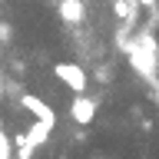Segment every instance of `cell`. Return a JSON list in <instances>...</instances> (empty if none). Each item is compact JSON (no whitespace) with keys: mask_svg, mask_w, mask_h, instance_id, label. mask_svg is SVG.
<instances>
[{"mask_svg":"<svg viewBox=\"0 0 159 159\" xmlns=\"http://www.w3.org/2000/svg\"><path fill=\"white\" fill-rule=\"evenodd\" d=\"M116 13H119V17H126V13H129V3H126V0H119V3H116Z\"/></svg>","mask_w":159,"mask_h":159,"instance_id":"6","label":"cell"},{"mask_svg":"<svg viewBox=\"0 0 159 159\" xmlns=\"http://www.w3.org/2000/svg\"><path fill=\"white\" fill-rule=\"evenodd\" d=\"M20 103H23V106H27L30 113H33V116L40 119V123H50V126H57V113H53V109H50V106H47V103H43L40 96H33V93H27V96L20 99Z\"/></svg>","mask_w":159,"mask_h":159,"instance_id":"2","label":"cell"},{"mask_svg":"<svg viewBox=\"0 0 159 159\" xmlns=\"http://www.w3.org/2000/svg\"><path fill=\"white\" fill-rule=\"evenodd\" d=\"M70 113H73V119H76V123H83V126H86L89 119H93V113H96V99L76 96V99H73V106H70Z\"/></svg>","mask_w":159,"mask_h":159,"instance_id":"3","label":"cell"},{"mask_svg":"<svg viewBox=\"0 0 159 159\" xmlns=\"http://www.w3.org/2000/svg\"><path fill=\"white\" fill-rule=\"evenodd\" d=\"M139 3H146V7H152V3H156V0H139Z\"/></svg>","mask_w":159,"mask_h":159,"instance_id":"7","label":"cell"},{"mask_svg":"<svg viewBox=\"0 0 159 159\" xmlns=\"http://www.w3.org/2000/svg\"><path fill=\"white\" fill-rule=\"evenodd\" d=\"M53 73H57V76L63 80L73 93H83V89H86V73H83L76 63H57V66H53Z\"/></svg>","mask_w":159,"mask_h":159,"instance_id":"1","label":"cell"},{"mask_svg":"<svg viewBox=\"0 0 159 159\" xmlns=\"http://www.w3.org/2000/svg\"><path fill=\"white\" fill-rule=\"evenodd\" d=\"M156 57H159V43H156Z\"/></svg>","mask_w":159,"mask_h":159,"instance_id":"8","label":"cell"},{"mask_svg":"<svg viewBox=\"0 0 159 159\" xmlns=\"http://www.w3.org/2000/svg\"><path fill=\"white\" fill-rule=\"evenodd\" d=\"M57 13L63 17V23H80L83 20V0H60Z\"/></svg>","mask_w":159,"mask_h":159,"instance_id":"4","label":"cell"},{"mask_svg":"<svg viewBox=\"0 0 159 159\" xmlns=\"http://www.w3.org/2000/svg\"><path fill=\"white\" fill-rule=\"evenodd\" d=\"M50 129H53L50 123H40V119H37V123L30 126V133H27V143H30V146H33V143H47Z\"/></svg>","mask_w":159,"mask_h":159,"instance_id":"5","label":"cell"}]
</instances>
